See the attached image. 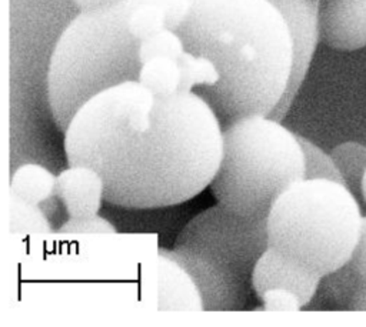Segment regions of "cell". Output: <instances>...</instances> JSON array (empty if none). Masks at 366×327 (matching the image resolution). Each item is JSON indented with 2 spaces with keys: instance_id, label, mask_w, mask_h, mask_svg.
Listing matches in <instances>:
<instances>
[{
  "instance_id": "6da1fadb",
  "label": "cell",
  "mask_w": 366,
  "mask_h": 327,
  "mask_svg": "<svg viewBox=\"0 0 366 327\" xmlns=\"http://www.w3.org/2000/svg\"><path fill=\"white\" fill-rule=\"evenodd\" d=\"M223 127L193 91L154 96L139 80L100 91L64 131L69 164L96 168L104 200L127 208L184 203L219 167Z\"/></svg>"
},
{
  "instance_id": "7a4b0ae2",
  "label": "cell",
  "mask_w": 366,
  "mask_h": 327,
  "mask_svg": "<svg viewBox=\"0 0 366 327\" xmlns=\"http://www.w3.org/2000/svg\"><path fill=\"white\" fill-rule=\"evenodd\" d=\"M177 33L184 50L206 59L217 74L200 97L222 127L247 116H269L283 99L293 43L270 0H190Z\"/></svg>"
},
{
  "instance_id": "3957f363",
  "label": "cell",
  "mask_w": 366,
  "mask_h": 327,
  "mask_svg": "<svg viewBox=\"0 0 366 327\" xmlns=\"http://www.w3.org/2000/svg\"><path fill=\"white\" fill-rule=\"evenodd\" d=\"M129 11L127 0L80 11L57 39L46 80L49 107L61 133L93 96L139 79L140 41L127 29Z\"/></svg>"
},
{
  "instance_id": "277c9868",
  "label": "cell",
  "mask_w": 366,
  "mask_h": 327,
  "mask_svg": "<svg viewBox=\"0 0 366 327\" xmlns=\"http://www.w3.org/2000/svg\"><path fill=\"white\" fill-rule=\"evenodd\" d=\"M365 216L342 181L302 178L289 186L266 216L269 247L325 277L347 263Z\"/></svg>"
},
{
  "instance_id": "5b68a950",
  "label": "cell",
  "mask_w": 366,
  "mask_h": 327,
  "mask_svg": "<svg viewBox=\"0 0 366 327\" xmlns=\"http://www.w3.org/2000/svg\"><path fill=\"white\" fill-rule=\"evenodd\" d=\"M267 246L266 216H240L217 203L194 216L172 248L162 250L193 277L204 310L237 311L246 306L253 268Z\"/></svg>"
},
{
  "instance_id": "8992f818",
  "label": "cell",
  "mask_w": 366,
  "mask_h": 327,
  "mask_svg": "<svg viewBox=\"0 0 366 327\" xmlns=\"http://www.w3.org/2000/svg\"><path fill=\"white\" fill-rule=\"evenodd\" d=\"M302 178V144L279 120L254 114L223 127L222 157L209 186L223 207L247 217L267 216L274 200Z\"/></svg>"
},
{
  "instance_id": "52a82bcc",
  "label": "cell",
  "mask_w": 366,
  "mask_h": 327,
  "mask_svg": "<svg viewBox=\"0 0 366 327\" xmlns=\"http://www.w3.org/2000/svg\"><path fill=\"white\" fill-rule=\"evenodd\" d=\"M287 23L293 43L292 74L283 99L269 114L282 121L287 114L312 63L320 39L319 7L320 0H270Z\"/></svg>"
},
{
  "instance_id": "ba28073f",
  "label": "cell",
  "mask_w": 366,
  "mask_h": 327,
  "mask_svg": "<svg viewBox=\"0 0 366 327\" xmlns=\"http://www.w3.org/2000/svg\"><path fill=\"white\" fill-rule=\"evenodd\" d=\"M320 39L332 49L352 51L366 46V0H320Z\"/></svg>"
},
{
  "instance_id": "9c48e42d",
  "label": "cell",
  "mask_w": 366,
  "mask_h": 327,
  "mask_svg": "<svg viewBox=\"0 0 366 327\" xmlns=\"http://www.w3.org/2000/svg\"><path fill=\"white\" fill-rule=\"evenodd\" d=\"M320 280L322 277L310 273L267 246L253 268L252 287L256 297L270 288L289 290L306 306L317 293Z\"/></svg>"
},
{
  "instance_id": "30bf717a",
  "label": "cell",
  "mask_w": 366,
  "mask_h": 327,
  "mask_svg": "<svg viewBox=\"0 0 366 327\" xmlns=\"http://www.w3.org/2000/svg\"><path fill=\"white\" fill-rule=\"evenodd\" d=\"M104 191L102 174L84 164H69L56 180V197L70 217L99 214L102 203L106 201Z\"/></svg>"
},
{
  "instance_id": "8fae6325",
  "label": "cell",
  "mask_w": 366,
  "mask_h": 327,
  "mask_svg": "<svg viewBox=\"0 0 366 327\" xmlns=\"http://www.w3.org/2000/svg\"><path fill=\"white\" fill-rule=\"evenodd\" d=\"M157 307L159 310L202 311L203 298L189 271L162 248L157 257Z\"/></svg>"
},
{
  "instance_id": "7c38bea8",
  "label": "cell",
  "mask_w": 366,
  "mask_h": 327,
  "mask_svg": "<svg viewBox=\"0 0 366 327\" xmlns=\"http://www.w3.org/2000/svg\"><path fill=\"white\" fill-rule=\"evenodd\" d=\"M56 180L57 176L44 166L26 163L14 170L10 191L29 203L40 204L56 196Z\"/></svg>"
},
{
  "instance_id": "4fadbf2b",
  "label": "cell",
  "mask_w": 366,
  "mask_h": 327,
  "mask_svg": "<svg viewBox=\"0 0 366 327\" xmlns=\"http://www.w3.org/2000/svg\"><path fill=\"white\" fill-rule=\"evenodd\" d=\"M154 96H169L180 91L179 61L170 57H156L142 63L139 79Z\"/></svg>"
},
{
  "instance_id": "5bb4252c",
  "label": "cell",
  "mask_w": 366,
  "mask_h": 327,
  "mask_svg": "<svg viewBox=\"0 0 366 327\" xmlns=\"http://www.w3.org/2000/svg\"><path fill=\"white\" fill-rule=\"evenodd\" d=\"M330 156L342 174L343 183L353 193H362V180L366 173V146L357 141H345L336 146Z\"/></svg>"
},
{
  "instance_id": "9a60e30c",
  "label": "cell",
  "mask_w": 366,
  "mask_h": 327,
  "mask_svg": "<svg viewBox=\"0 0 366 327\" xmlns=\"http://www.w3.org/2000/svg\"><path fill=\"white\" fill-rule=\"evenodd\" d=\"M10 230L21 234H47L51 227L39 204L29 203L10 191Z\"/></svg>"
},
{
  "instance_id": "2e32d148",
  "label": "cell",
  "mask_w": 366,
  "mask_h": 327,
  "mask_svg": "<svg viewBox=\"0 0 366 327\" xmlns=\"http://www.w3.org/2000/svg\"><path fill=\"white\" fill-rule=\"evenodd\" d=\"M127 29L139 41L159 33L166 27V14L153 4L130 6L127 16Z\"/></svg>"
},
{
  "instance_id": "e0dca14e",
  "label": "cell",
  "mask_w": 366,
  "mask_h": 327,
  "mask_svg": "<svg viewBox=\"0 0 366 327\" xmlns=\"http://www.w3.org/2000/svg\"><path fill=\"white\" fill-rule=\"evenodd\" d=\"M184 53V43L177 31L163 29L159 33L144 39L139 44V57L144 63L156 57H170L179 60Z\"/></svg>"
},
{
  "instance_id": "ac0fdd59",
  "label": "cell",
  "mask_w": 366,
  "mask_h": 327,
  "mask_svg": "<svg viewBox=\"0 0 366 327\" xmlns=\"http://www.w3.org/2000/svg\"><path fill=\"white\" fill-rule=\"evenodd\" d=\"M297 137L305 154V178H329L343 183L333 157L306 137L299 134Z\"/></svg>"
},
{
  "instance_id": "d6986e66",
  "label": "cell",
  "mask_w": 366,
  "mask_h": 327,
  "mask_svg": "<svg viewBox=\"0 0 366 327\" xmlns=\"http://www.w3.org/2000/svg\"><path fill=\"white\" fill-rule=\"evenodd\" d=\"M116 227L113 223H110L107 218L93 214V216H84V217H69L67 221H64L59 233L64 234H96V233H114Z\"/></svg>"
},
{
  "instance_id": "ffe728a7",
  "label": "cell",
  "mask_w": 366,
  "mask_h": 327,
  "mask_svg": "<svg viewBox=\"0 0 366 327\" xmlns=\"http://www.w3.org/2000/svg\"><path fill=\"white\" fill-rule=\"evenodd\" d=\"M129 4H153L162 9L166 14V27L177 31L186 20L190 10V0H127Z\"/></svg>"
},
{
  "instance_id": "44dd1931",
  "label": "cell",
  "mask_w": 366,
  "mask_h": 327,
  "mask_svg": "<svg viewBox=\"0 0 366 327\" xmlns=\"http://www.w3.org/2000/svg\"><path fill=\"white\" fill-rule=\"evenodd\" d=\"M257 298L262 301L260 310L264 311H299L305 306L295 293L285 288L266 290Z\"/></svg>"
},
{
  "instance_id": "7402d4cb",
  "label": "cell",
  "mask_w": 366,
  "mask_h": 327,
  "mask_svg": "<svg viewBox=\"0 0 366 327\" xmlns=\"http://www.w3.org/2000/svg\"><path fill=\"white\" fill-rule=\"evenodd\" d=\"M347 266L350 267L355 278H356V287L353 291V296L359 291H366V216L363 218V226H362V233L357 241V246L347 261ZM352 296V298H353ZM350 298V301H352ZM349 301V304H350ZM347 304V307H349ZM347 310V308H346Z\"/></svg>"
},
{
  "instance_id": "603a6c76",
  "label": "cell",
  "mask_w": 366,
  "mask_h": 327,
  "mask_svg": "<svg viewBox=\"0 0 366 327\" xmlns=\"http://www.w3.org/2000/svg\"><path fill=\"white\" fill-rule=\"evenodd\" d=\"M80 11H92L99 9H106L116 4L120 0H71Z\"/></svg>"
},
{
  "instance_id": "cb8c5ba5",
  "label": "cell",
  "mask_w": 366,
  "mask_h": 327,
  "mask_svg": "<svg viewBox=\"0 0 366 327\" xmlns=\"http://www.w3.org/2000/svg\"><path fill=\"white\" fill-rule=\"evenodd\" d=\"M347 310H355V311H366V291H359L353 296Z\"/></svg>"
},
{
  "instance_id": "d4e9b609",
  "label": "cell",
  "mask_w": 366,
  "mask_h": 327,
  "mask_svg": "<svg viewBox=\"0 0 366 327\" xmlns=\"http://www.w3.org/2000/svg\"><path fill=\"white\" fill-rule=\"evenodd\" d=\"M362 197H363V200H365V203H366V173H365V176H363V180H362Z\"/></svg>"
}]
</instances>
